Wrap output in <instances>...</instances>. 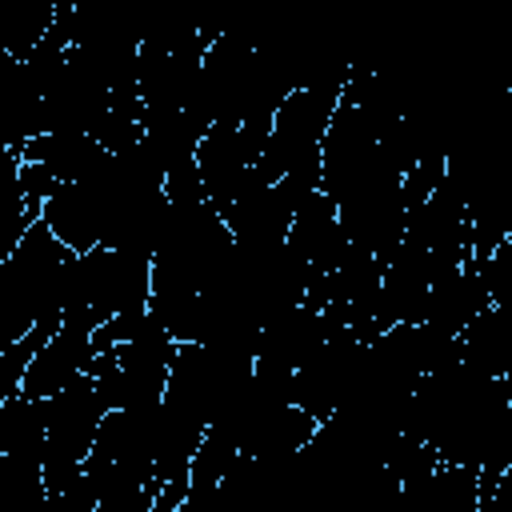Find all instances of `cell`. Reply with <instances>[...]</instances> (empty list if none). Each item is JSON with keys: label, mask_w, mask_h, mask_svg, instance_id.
Returning a JSON list of instances; mask_svg holds the SVG:
<instances>
[{"label": "cell", "mask_w": 512, "mask_h": 512, "mask_svg": "<svg viewBox=\"0 0 512 512\" xmlns=\"http://www.w3.org/2000/svg\"><path fill=\"white\" fill-rule=\"evenodd\" d=\"M72 248L44 224L32 220L24 240L0 260V320H4V344L24 336L36 324H60L64 320V296H68V264Z\"/></svg>", "instance_id": "1"}, {"label": "cell", "mask_w": 512, "mask_h": 512, "mask_svg": "<svg viewBox=\"0 0 512 512\" xmlns=\"http://www.w3.org/2000/svg\"><path fill=\"white\" fill-rule=\"evenodd\" d=\"M92 356H96V332L76 328V324H60L52 332V340L36 352V360L28 364L20 392L48 400L60 388H68L80 372H88L92 368Z\"/></svg>", "instance_id": "2"}, {"label": "cell", "mask_w": 512, "mask_h": 512, "mask_svg": "<svg viewBox=\"0 0 512 512\" xmlns=\"http://www.w3.org/2000/svg\"><path fill=\"white\" fill-rule=\"evenodd\" d=\"M64 0H0V44L8 60L28 56L60 20Z\"/></svg>", "instance_id": "3"}]
</instances>
